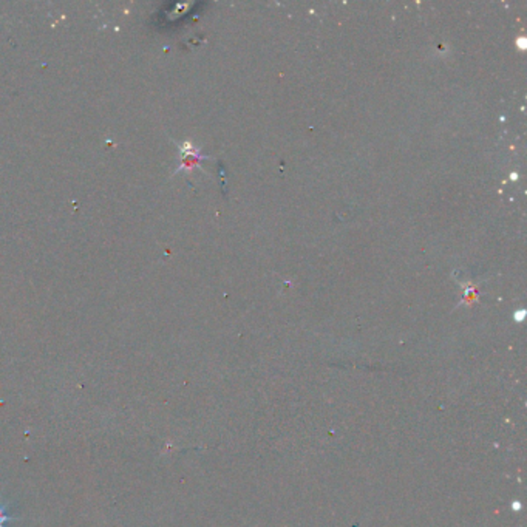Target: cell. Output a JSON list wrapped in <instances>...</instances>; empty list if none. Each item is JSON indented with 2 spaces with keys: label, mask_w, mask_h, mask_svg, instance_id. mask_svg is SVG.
Wrapping results in <instances>:
<instances>
[{
  "label": "cell",
  "mask_w": 527,
  "mask_h": 527,
  "mask_svg": "<svg viewBox=\"0 0 527 527\" xmlns=\"http://www.w3.org/2000/svg\"><path fill=\"white\" fill-rule=\"evenodd\" d=\"M16 520H18V518L10 515V506L0 504V527H5L6 523H11Z\"/></svg>",
  "instance_id": "obj_1"
}]
</instances>
